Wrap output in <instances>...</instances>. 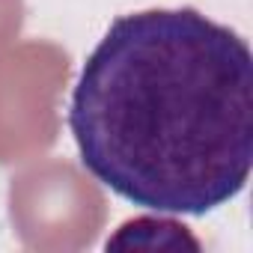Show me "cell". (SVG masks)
Listing matches in <instances>:
<instances>
[{
	"label": "cell",
	"mask_w": 253,
	"mask_h": 253,
	"mask_svg": "<svg viewBox=\"0 0 253 253\" xmlns=\"http://www.w3.org/2000/svg\"><path fill=\"white\" fill-rule=\"evenodd\" d=\"M84 170L158 214H209L253 170V54L226 24L182 6L119 15L69 104Z\"/></svg>",
	"instance_id": "obj_1"
},
{
	"label": "cell",
	"mask_w": 253,
	"mask_h": 253,
	"mask_svg": "<svg viewBox=\"0 0 253 253\" xmlns=\"http://www.w3.org/2000/svg\"><path fill=\"white\" fill-rule=\"evenodd\" d=\"M188 226L167 220V217H134L128 223H122L119 232L113 238H107V247H128V244H140V247H200L188 232Z\"/></svg>",
	"instance_id": "obj_2"
}]
</instances>
